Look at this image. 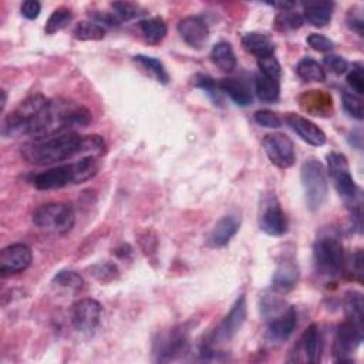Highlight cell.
<instances>
[{"label":"cell","mask_w":364,"mask_h":364,"mask_svg":"<svg viewBox=\"0 0 364 364\" xmlns=\"http://www.w3.org/2000/svg\"><path fill=\"white\" fill-rule=\"evenodd\" d=\"M83 136L65 133L44 138H34L22 147V157L33 165H51L80 155Z\"/></svg>","instance_id":"1"},{"label":"cell","mask_w":364,"mask_h":364,"mask_svg":"<svg viewBox=\"0 0 364 364\" xmlns=\"http://www.w3.org/2000/svg\"><path fill=\"white\" fill-rule=\"evenodd\" d=\"M98 169L100 167L97 158L84 157L76 162L40 172L34 175L32 182L39 191L62 190L69 186L84 184L98 174Z\"/></svg>","instance_id":"2"},{"label":"cell","mask_w":364,"mask_h":364,"mask_svg":"<svg viewBox=\"0 0 364 364\" xmlns=\"http://www.w3.org/2000/svg\"><path fill=\"white\" fill-rule=\"evenodd\" d=\"M300 178L308 208L311 211L320 209L326 202L329 193L327 171L325 165L315 158L305 161L300 169Z\"/></svg>","instance_id":"3"},{"label":"cell","mask_w":364,"mask_h":364,"mask_svg":"<svg viewBox=\"0 0 364 364\" xmlns=\"http://www.w3.org/2000/svg\"><path fill=\"white\" fill-rule=\"evenodd\" d=\"M33 223L41 230L66 235L76 223V211L66 202H50L39 207L33 212Z\"/></svg>","instance_id":"4"},{"label":"cell","mask_w":364,"mask_h":364,"mask_svg":"<svg viewBox=\"0 0 364 364\" xmlns=\"http://www.w3.org/2000/svg\"><path fill=\"white\" fill-rule=\"evenodd\" d=\"M48 101L50 100L43 94H33L23 100L19 107L4 119L2 136L6 138L27 136L33 119L46 108Z\"/></svg>","instance_id":"5"},{"label":"cell","mask_w":364,"mask_h":364,"mask_svg":"<svg viewBox=\"0 0 364 364\" xmlns=\"http://www.w3.org/2000/svg\"><path fill=\"white\" fill-rule=\"evenodd\" d=\"M245 320H247V297L244 294H240L233 303L230 312L212 332L208 342L201 349V354L204 356V358H208L209 354L215 356V353H218L215 347L221 346L222 343H228L240 330V327L244 326Z\"/></svg>","instance_id":"6"},{"label":"cell","mask_w":364,"mask_h":364,"mask_svg":"<svg viewBox=\"0 0 364 364\" xmlns=\"http://www.w3.org/2000/svg\"><path fill=\"white\" fill-rule=\"evenodd\" d=\"M313 258L318 272L327 278L337 276L346 264L342 242L337 236L329 233L319 236L315 242Z\"/></svg>","instance_id":"7"},{"label":"cell","mask_w":364,"mask_h":364,"mask_svg":"<svg viewBox=\"0 0 364 364\" xmlns=\"http://www.w3.org/2000/svg\"><path fill=\"white\" fill-rule=\"evenodd\" d=\"M327 174L334 182L339 195L346 202H354L358 195V188L350 174L347 157L340 152H330L327 155Z\"/></svg>","instance_id":"8"},{"label":"cell","mask_w":364,"mask_h":364,"mask_svg":"<svg viewBox=\"0 0 364 364\" xmlns=\"http://www.w3.org/2000/svg\"><path fill=\"white\" fill-rule=\"evenodd\" d=\"M264 150L269 158V161L280 168L286 169L294 164L296 154L293 141L285 134H269L262 141Z\"/></svg>","instance_id":"9"},{"label":"cell","mask_w":364,"mask_h":364,"mask_svg":"<svg viewBox=\"0 0 364 364\" xmlns=\"http://www.w3.org/2000/svg\"><path fill=\"white\" fill-rule=\"evenodd\" d=\"M103 308L94 299L86 297L76 301L72 309V323L82 333H93L101 322Z\"/></svg>","instance_id":"10"},{"label":"cell","mask_w":364,"mask_h":364,"mask_svg":"<svg viewBox=\"0 0 364 364\" xmlns=\"http://www.w3.org/2000/svg\"><path fill=\"white\" fill-rule=\"evenodd\" d=\"M33 261L32 249L26 244H13L4 248L0 254V273L9 278L25 272Z\"/></svg>","instance_id":"11"},{"label":"cell","mask_w":364,"mask_h":364,"mask_svg":"<svg viewBox=\"0 0 364 364\" xmlns=\"http://www.w3.org/2000/svg\"><path fill=\"white\" fill-rule=\"evenodd\" d=\"M363 342V327L350 320L342 323L337 329L333 346V354L337 361H349L350 356Z\"/></svg>","instance_id":"12"},{"label":"cell","mask_w":364,"mask_h":364,"mask_svg":"<svg viewBox=\"0 0 364 364\" xmlns=\"http://www.w3.org/2000/svg\"><path fill=\"white\" fill-rule=\"evenodd\" d=\"M259 226L269 236H282L286 233L287 219L275 195L264 201L259 215Z\"/></svg>","instance_id":"13"},{"label":"cell","mask_w":364,"mask_h":364,"mask_svg":"<svg viewBox=\"0 0 364 364\" xmlns=\"http://www.w3.org/2000/svg\"><path fill=\"white\" fill-rule=\"evenodd\" d=\"M188 349V336L186 330L172 329L167 333H162L155 342L154 354L160 361H169L186 353Z\"/></svg>","instance_id":"14"},{"label":"cell","mask_w":364,"mask_h":364,"mask_svg":"<svg viewBox=\"0 0 364 364\" xmlns=\"http://www.w3.org/2000/svg\"><path fill=\"white\" fill-rule=\"evenodd\" d=\"M323 353V337L318 325H311L303 336L300 337L294 360L296 361H308V363H319L322 360Z\"/></svg>","instance_id":"15"},{"label":"cell","mask_w":364,"mask_h":364,"mask_svg":"<svg viewBox=\"0 0 364 364\" xmlns=\"http://www.w3.org/2000/svg\"><path fill=\"white\" fill-rule=\"evenodd\" d=\"M286 123L303 141L308 143L309 145L322 147L327 141L325 131L319 129V126H316L313 121L308 119L306 117H303L300 114L289 112L286 115Z\"/></svg>","instance_id":"16"},{"label":"cell","mask_w":364,"mask_h":364,"mask_svg":"<svg viewBox=\"0 0 364 364\" xmlns=\"http://www.w3.org/2000/svg\"><path fill=\"white\" fill-rule=\"evenodd\" d=\"M178 33L190 47L202 48L209 39V27L200 16H188L178 23Z\"/></svg>","instance_id":"17"},{"label":"cell","mask_w":364,"mask_h":364,"mask_svg":"<svg viewBox=\"0 0 364 364\" xmlns=\"http://www.w3.org/2000/svg\"><path fill=\"white\" fill-rule=\"evenodd\" d=\"M240 219L235 215H226L216 222L211 233L208 235L207 244L211 248H223L226 247L232 238L239 232Z\"/></svg>","instance_id":"18"},{"label":"cell","mask_w":364,"mask_h":364,"mask_svg":"<svg viewBox=\"0 0 364 364\" xmlns=\"http://www.w3.org/2000/svg\"><path fill=\"white\" fill-rule=\"evenodd\" d=\"M297 326V315L293 308H287L282 315L269 322L268 339L272 343L286 342Z\"/></svg>","instance_id":"19"},{"label":"cell","mask_w":364,"mask_h":364,"mask_svg":"<svg viewBox=\"0 0 364 364\" xmlns=\"http://www.w3.org/2000/svg\"><path fill=\"white\" fill-rule=\"evenodd\" d=\"M221 91L226 93L230 100L240 107H248L254 101V96L251 87L247 82L240 79H222L218 83Z\"/></svg>","instance_id":"20"},{"label":"cell","mask_w":364,"mask_h":364,"mask_svg":"<svg viewBox=\"0 0 364 364\" xmlns=\"http://www.w3.org/2000/svg\"><path fill=\"white\" fill-rule=\"evenodd\" d=\"M299 280V268L292 261L282 262L273 273L272 287L276 292H289L292 290Z\"/></svg>","instance_id":"21"},{"label":"cell","mask_w":364,"mask_h":364,"mask_svg":"<svg viewBox=\"0 0 364 364\" xmlns=\"http://www.w3.org/2000/svg\"><path fill=\"white\" fill-rule=\"evenodd\" d=\"M242 46L244 48L254 54L256 58H262L271 54H275V43L271 40L269 36L259 33V32H251L242 37Z\"/></svg>","instance_id":"22"},{"label":"cell","mask_w":364,"mask_h":364,"mask_svg":"<svg viewBox=\"0 0 364 364\" xmlns=\"http://www.w3.org/2000/svg\"><path fill=\"white\" fill-rule=\"evenodd\" d=\"M209 57L212 60V63L223 73H232L238 66L235 51H233L230 43H228V41L216 43L212 47Z\"/></svg>","instance_id":"23"},{"label":"cell","mask_w":364,"mask_h":364,"mask_svg":"<svg viewBox=\"0 0 364 364\" xmlns=\"http://www.w3.org/2000/svg\"><path fill=\"white\" fill-rule=\"evenodd\" d=\"M334 4L332 2H319L309 4L303 12V20H306L315 27H325L330 23L333 18Z\"/></svg>","instance_id":"24"},{"label":"cell","mask_w":364,"mask_h":364,"mask_svg":"<svg viewBox=\"0 0 364 364\" xmlns=\"http://www.w3.org/2000/svg\"><path fill=\"white\" fill-rule=\"evenodd\" d=\"M259 308H261V315L268 322L273 320L275 318H278L279 315H282L287 309L286 301L278 294L276 290L275 292L268 290L261 296Z\"/></svg>","instance_id":"25"},{"label":"cell","mask_w":364,"mask_h":364,"mask_svg":"<svg viewBox=\"0 0 364 364\" xmlns=\"http://www.w3.org/2000/svg\"><path fill=\"white\" fill-rule=\"evenodd\" d=\"M255 91L262 103L273 104L280 97V82L259 73L255 79Z\"/></svg>","instance_id":"26"},{"label":"cell","mask_w":364,"mask_h":364,"mask_svg":"<svg viewBox=\"0 0 364 364\" xmlns=\"http://www.w3.org/2000/svg\"><path fill=\"white\" fill-rule=\"evenodd\" d=\"M297 76L305 82L322 83L326 80V72L319 62L312 57H303L296 66Z\"/></svg>","instance_id":"27"},{"label":"cell","mask_w":364,"mask_h":364,"mask_svg":"<svg viewBox=\"0 0 364 364\" xmlns=\"http://www.w3.org/2000/svg\"><path fill=\"white\" fill-rule=\"evenodd\" d=\"M134 62L143 69L145 70L155 82L161 83V84H168L169 82V74L165 70L164 65L160 62L158 58L151 57V56H144V54H137L134 57Z\"/></svg>","instance_id":"28"},{"label":"cell","mask_w":364,"mask_h":364,"mask_svg":"<svg viewBox=\"0 0 364 364\" xmlns=\"http://www.w3.org/2000/svg\"><path fill=\"white\" fill-rule=\"evenodd\" d=\"M138 27L141 30V34L147 40V43L152 46L161 43L167 36V25L161 18H150V19L141 20L138 23Z\"/></svg>","instance_id":"29"},{"label":"cell","mask_w":364,"mask_h":364,"mask_svg":"<svg viewBox=\"0 0 364 364\" xmlns=\"http://www.w3.org/2000/svg\"><path fill=\"white\" fill-rule=\"evenodd\" d=\"M363 296L360 292L356 290H350L346 293L344 297V312H346V318L347 320L353 322L354 325L363 327Z\"/></svg>","instance_id":"30"},{"label":"cell","mask_w":364,"mask_h":364,"mask_svg":"<svg viewBox=\"0 0 364 364\" xmlns=\"http://www.w3.org/2000/svg\"><path fill=\"white\" fill-rule=\"evenodd\" d=\"M303 23H305L303 16H300L297 12H293L292 9H283L275 18V27L282 33L294 32L300 29Z\"/></svg>","instance_id":"31"},{"label":"cell","mask_w":364,"mask_h":364,"mask_svg":"<svg viewBox=\"0 0 364 364\" xmlns=\"http://www.w3.org/2000/svg\"><path fill=\"white\" fill-rule=\"evenodd\" d=\"M72 20H73V13H72L70 9L58 8L48 18V20L46 23V27H44V32L47 34H54L60 30L66 29L72 23Z\"/></svg>","instance_id":"32"},{"label":"cell","mask_w":364,"mask_h":364,"mask_svg":"<svg viewBox=\"0 0 364 364\" xmlns=\"http://www.w3.org/2000/svg\"><path fill=\"white\" fill-rule=\"evenodd\" d=\"M74 37L82 41H96V40H103L105 37V29L93 22H82L76 26L74 29Z\"/></svg>","instance_id":"33"},{"label":"cell","mask_w":364,"mask_h":364,"mask_svg":"<svg viewBox=\"0 0 364 364\" xmlns=\"http://www.w3.org/2000/svg\"><path fill=\"white\" fill-rule=\"evenodd\" d=\"M111 15L117 23L121 22H130L138 16H141L144 12L140 9V6L129 2H114L111 4Z\"/></svg>","instance_id":"34"},{"label":"cell","mask_w":364,"mask_h":364,"mask_svg":"<svg viewBox=\"0 0 364 364\" xmlns=\"http://www.w3.org/2000/svg\"><path fill=\"white\" fill-rule=\"evenodd\" d=\"M107 145L101 136H83V145H82V158L91 157V158H100L105 154Z\"/></svg>","instance_id":"35"},{"label":"cell","mask_w":364,"mask_h":364,"mask_svg":"<svg viewBox=\"0 0 364 364\" xmlns=\"http://www.w3.org/2000/svg\"><path fill=\"white\" fill-rule=\"evenodd\" d=\"M53 283L60 286V287H66L74 292H79L84 287V279L82 278L80 273L74 272V271H62L58 272L54 279Z\"/></svg>","instance_id":"36"},{"label":"cell","mask_w":364,"mask_h":364,"mask_svg":"<svg viewBox=\"0 0 364 364\" xmlns=\"http://www.w3.org/2000/svg\"><path fill=\"white\" fill-rule=\"evenodd\" d=\"M194 86L204 90L211 97L214 104H218V105L222 104V91H221L218 83H215V80L212 77L205 76V74H197L194 79Z\"/></svg>","instance_id":"37"},{"label":"cell","mask_w":364,"mask_h":364,"mask_svg":"<svg viewBox=\"0 0 364 364\" xmlns=\"http://www.w3.org/2000/svg\"><path fill=\"white\" fill-rule=\"evenodd\" d=\"M258 67H259L261 74H264L266 77H271V79L280 80L282 69H280L279 60L275 57V54L258 58Z\"/></svg>","instance_id":"38"},{"label":"cell","mask_w":364,"mask_h":364,"mask_svg":"<svg viewBox=\"0 0 364 364\" xmlns=\"http://www.w3.org/2000/svg\"><path fill=\"white\" fill-rule=\"evenodd\" d=\"M342 104H343L344 111L350 117H353L356 119H360V121L363 119V101L358 96L344 91L342 94Z\"/></svg>","instance_id":"39"},{"label":"cell","mask_w":364,"mask_h":364,"mask_svg":"<svg viewBox=\"0 0 364 364\" xmlns=\"http://www.w3.org/2000/svg\"><path fill=\"white\" fill-rule=\"evenodd\" d=\"M90 275H93L97 280L100 282H110L118 276V269L114 264L104 262V264H97L91 266Z\"/></svg>","instance_id":"40"},{"label":"cell","mask_w":364,"mask_h":364,"mask_svg":"<svg viewBox=\"0 0 364 364\" xmlns=\"http://www.w3.org/2000/svg\"><path fill=\"white\" fill-rule=\"evenodd\" d=\"M255 121L261 127H265V129H279L283 124L282 118L271 110L256 111L255 112Z\"/></svg>","instance_id":"41"},{"label":"cell","mask_w":364,"mask_h":364,"mask_svg":"<svg viewBox=\"0 0 364 364\" xmlns=\"http://www.w3.org/2000/svg\"><path fill=\"white\" fill-rule=\"evenodd\" d=\"M323 63H325V67L334 74H343L349 69L347 60L337 54H327L323 60Z\"/></svg>","instance_id":"42"},{"label":"cell","mask_w":364,"mask_h":364,"mask_svg":"<svg viewBox=\"0 0 364 364\" xmlns=\"http://www.w3.org/2000/svg\"><path fill=\"white\" fill-rule=\"evenodd\" d=\"M308 44L313 48V50H316V51H320V53H330V51H333V48H334V43L329 39V37H326V36H323V34H318V33H312V34H309L308 36Z\"/></svg>","instance_id":"43"},{"label":"cell","mask_w":364,"mask_h":364,"mask_svg":"<svg viewBox=\"0 0 364 364\" xmlns=\"http://www.w3.org/2000/svg\"><path fill=\"white\" fill-rule=\"evenodd\" d=\"M347 83L356 91V94L364 93V76H363V67L360 65H356L353 70L347 76Z\"/></svg>","instance_id":"44"},{"label":"cell","mask_w":364,"mask_h":364,"mask_svg":"<svg viewBox=\"0 0 364 364\" xmlns=\"http://www.w3.org/2000/svg\"><path fill=\"white\" fill-rule=\"evenodd\" d=\"M20 11L26 19L34 20L39 18L41 12V5L37 2V0H26V2L22 5Z\"/></svg>","instance_id":"45"},{"label":"cell","mask_w":364,"mask_h":364,"mask_svg":"<svg viewBox=\"0 0 364 364\" xmlns=\"http://www.w3.org/2000/svg\"><path fill=\"white\" fill-rule=\"evenodd\" d=\"M347 26H349L351 30H354L357 34L363 36V26H364L363 19H361V16L357 15L356 11H353V9L350 11V13H349V16H347Z\"/></svg>","instance_id":"46"},{"label":"cell","mask_w":364,"mask_h":364,"mask_svg":"<svg viewBox=\"0 0 364 364\" xmlns=\"http://www.w3.org/2000/svg\"><path fill=\"white\" fill-rule=\"evenodd\" d=\"M354 268V273L357 275V279L361 280L363 276V252L357 251L351 258V269Z\"/></svg>","instance_id":"47"},{"label":"cell","mask_w":364,"mask_h":364,"mask_svg":"<svg viewBox=\"0 0 364 364\" xmlns=\"http://www.w3.org/2000/svg\"><path fill=\"white\" fill-rule=\"evenodd\" d=\"M6 101H8V94H6V90H2V111H5Z\"/></svg>","instance_id":"48"}]
</instances>
